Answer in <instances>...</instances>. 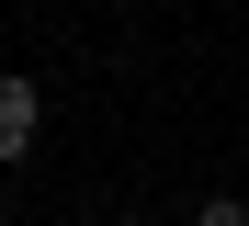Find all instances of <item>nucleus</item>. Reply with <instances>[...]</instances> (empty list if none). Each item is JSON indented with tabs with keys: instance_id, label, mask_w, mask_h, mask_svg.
Wrapping results in <instances>:
<instances>
[{
	"instance_id": "f257e3e1",
	"label": "nucleus",
	"mask_w": 249,
	"mask_h": 226,
	"mask_svg": "<svg viewBox=\"0 0 249 226\" xmlns=\"http://www.w3.org/2000/svg\"><path fill=\"white\" fill-rule=\"evenodd\" d=\"M34 124H46L34 79H23V68H0V158H23V147H34Z\"/></svg>"
},
{
	"instance_id": "f03ea898",
	"label": "nucleus",
	"mask_w": 249,
	"mask_h": 226,
	"mask_svg": "<svg viewBox=\"0 0 249 226\" xmlns=\"http://www.w3.org/2000/svg\"><path fill=\"white\" fill-rule=\"evenodd\" d=\"M193 226H249V204H238V192H215V204H204Z\"/></svg>"
},
{
	"instance_id": "7ed1b4c3",
	"label": "nucleus",
	"mask_w": 249,
	"mask_h": 226,
	"mask_svg": "<svg viewBox=\"0 0 249 226\" xmlns=\"http://www.w3.org/2000/svg\"><path fill=\"white\" fill-rule=\"evenodd\" d=\"M124 226H147V215H124Z\"/></svg>"
}]
</instances>
